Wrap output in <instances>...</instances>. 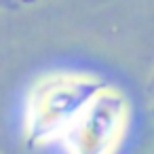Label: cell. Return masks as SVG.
Instances as JSON below:
<instances>
[{
    "label": "cell",
    "mask_w": 154,
    "mask_h": 154,
    "mask_svg": "<svg viewBox=\"0 0 154 154\" xmlns=\"http://www.w3.org/2000/svg\"><path fill=\"white\" fill-rule=\"evenodd\" d=\"M108 87L106 80L87 74H51L40 78L28 93L23 133L30 148L61 141L72 122Z\"/></svg>",
    "instance_id": "1"
},
{
    "label": "cell",
    "mask_w": 154,
    "mask_h": 154,
    "mask_svg": "<svg viewBox=\"0 0 154 154\" xmlns=\"http://www.w3.org/2000/svg\"><path fill=\"white\" fill-rule=\"evenodd\" d=\"M129 120L127 97L110 85L97 93L61 137L70 154H112Z\"/></svg>",
    "instance_id": "2"
}]
</instances>
